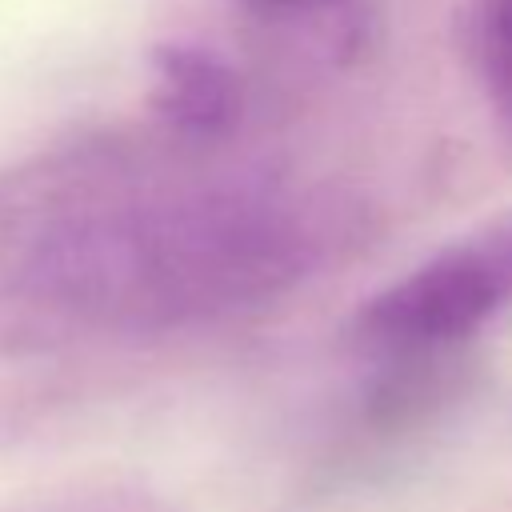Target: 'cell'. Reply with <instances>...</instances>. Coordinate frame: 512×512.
Masks as SVG:
<instances>
[{
  "instance_id": "obj_1",
  "label": "cell",
  "mask_w": 512,
  "mask_h": 512,
  "mask_svg": "<svg viewBox=\"0 0 512 512\" xmlns=\"http://www.w3.org/2000/svg\"><path fill=\"white\" fill-rule=\"evenodd\" d=\"M348 208L276 172H96L32 220L16 284L60 320L176 332L272 304L344 244Z\"/></svg>"
},
{
  "instance_id": "obj_2",
  "label": "cell",
  "mask_w": 512,
  "mask_h": 512,
  "mask_svg": "<svg viewBox=\"0 0 512 512\" xmlns=\"http://www.w3.org/2000/svg\"><path fill=\"white\" fill-rule=\"evenodd\" d=\"M512 308V212L448 240L348 320V340L380 360L456 356Z\"/></svg>"
},
{
  "instance_id": "obj_3",
  "label": "cell",
  "mask_w": 512,
  "mask_h": 512,
  "mask_svg": "<svg viewBox=\"0 0 512 512\" xmlns=\"http://www.w3.org/2000/svg\"><path fill=\"white\" fill-rule=\"evenodd\" d=\"M148 104L156 120L184 144L208 148L228 140L244 120V80L208 44L164 40L148 56Z\"/></svg>"
},
{
  "instance_id": "obj_4",
  "label": "cell",
  "mask_w": 512,
  "mask_h": 512,
  "mask_svg": "<svg viewBox=\"0 0 512 512\" xmlns=\"http://www.w3.org/2000/svg\"><path fill=\"white\" fill-rule=\"evenodd\" d=\"M244 8L272 28L308 36L316 52L352 56L364 36V20L352 0H244Z\"/></svg>"
},
{
  "instance_id": "obj_5",
  "label": "cell",
  "mask_w": 512,
  "mask_h": 512,
  "mask_svg": "<svg viewBox=\"0 0 512 512\" xmlns=\"http://www.w3.org/2000/svg\"><path fill=\"white\" fill-rule=\"evenodd\" d=\"M472 56L488 108L500 132L512 140V0H476Z\"/></svg>"
},
{
  "instance_id": "obj_6",
  "label": "cell",
  "mask_w": 512,
  "mask_h": 512,
  "mask_svg": "<svg viewBox=\"0 0 512 512\" xmlns=\"http://www.w3.org/2000/svg\"><path fill=\"white\" fill-rule=\"evenodd\" d=\"M12 512H172V508L140 488L108 484V488H80L68 496H44V500L20 504Z\"/></svg>"
}]
</instances>
